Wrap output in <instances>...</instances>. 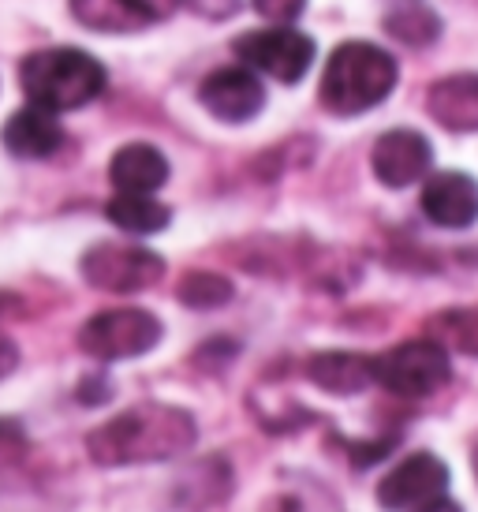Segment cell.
Returning a JSON list of instances; mask_svg holds the SVG:
<instances>
[{"label":"cell","mask_w":478,"mask_h":512,"mask_svg":"<svg viewBox=\"0 0 478 512\" xmlns=\"http://www.w3.org/2000/svg\"><path fill=\"white\" fill-rule=\"evenodd\" d=\"M4 146L15 157L42 161V157H53L64 146V128H60L57 113H49L42 105H27L4 124Z\"/></svg>","instance_id":"13"},{"label":"cell","mask_w":478,"mask_h":512,"mask_svg":"<svg viewBox=\"0 0 478 512\" xmlns=\"http://www.w3.org/2000/svg\"><path fill=\"white\" fill-rule=\"evenodd\" d=\"M396 60L370 42H344L333 49L322 75V105L337 116H359L393 94Z\"/></svg>","instance_id":"3"},{"label":"cell","mask_w":478,"mask_h":512,"mask_svg":"<svg viewBox=\"0 0 478 512\" xmlns=\"http://www.w3.org/2000/svg\"><path fill=\"white\" fill-rule=\"evenodd\" d=\"M430 337L445 352H464L478 359V307H452L430 318Z\"/></svg>","instance_id":"19"},{"label":"cell","mask_w":478,"mask_h":512,"mask_svg":"<svg viewBox=\"0 0 478 512\" xmlns=\"http://www.w3.org/2000/svg\"><path fill=\"white\" fill-rule=\"evenodd\" d=\"M109 180L116 191H131V195H154L157 187L169 180V157L150 143L120 146L109 161Z\"/></svg>","instance_id":"15"},{"label":"cell","mask_w":478,"mask_h":512,"mask_svg":"<svg viewBox=\"0 0 478 512\" xmlns=\"http://www.w3.org/2000/svg\"><path fill=\"white\" fill-rule=\"evenodd\" d=\"M449 464L437 453H411L378 483V505L385 512H411L449 494Z\"/></svg>","instance_id":"8"},{"label":"cell","mask_w":478,"mask_h":512,"mask_svg":"<svg viewBox=\"0 0 478 512\" xmlns=\"http://www.w3.org/2000/svg\"><path fill=\"white\" fill-rule=\"evenodd\" d=\"M198 98H202V105L217 120H225V124H247L266 105V86H262V79L254 72H247V68H221V72L206 75Z\"/></svg>","instance_id":"10"},{"label":"cell","mask_w":478,"mask_h":512,"mask_svg":"<svg viewBox=\"0 0 478 512\" xmlns=\"http://www.w3.org/2000/svg\"><path fill=\"white\" fill-rule=\"evenodd\" d=\"M86 285L101 292H146L165 277V258L135 243H94L79 262Z\"/></svg>","instance_id":"6"},{"label":"cell","mask_w":478,"mask_h":512,"mask_svg":"<svg viewBox=\"0 0 478 512\" xmlns=\"http://www.w3.org/2000/svg\"><path fill=\"white\" fill-rule=\"evenodd\" d=\"M198 441V423L176 404H135L127 412L105 419L86 434V453L98 468H139L165 464L191 453Z\"/></svg>","instance_id":"1"},{"label":"cell","mask_w":478,"mask_h":512,"mask_svg":"<svg viewBox=\"0 0 478 512\" xmlns=\"http://www.w3.org/2000/svg\"><path fill=\"white\" fill-rule=\"evenodd\" d=\"M71 15L90 30L101 34H131L154 23L135 0H71Z\"/></svg>","instance_id":"18"},{"label":"cell","mask_w":478,"mask_h":512,"mask_svg":"<svg viewBox=\"0 0 478 512\" xmlns=\"http://www.w3.org/2000/svg\"><path fill=\"white\" fill-rule=\"evenodd\" d=\"M232 296H236V285L213 270L183 273L180 288H176V299H180L183 307H191V311H217V307L232 303Z\"/></svg>","instance_id":"20"},{"label":"cell","mask_w":478,"mask_h":512,"mask_svg":"<svg viewBox=\"0 0 478 512\" xmlns=\"http://www.w3.org/2000/svg\"><path fill=\"white\" fill-rule=\"evenodd\" d=\"M419 202L437 228H471L478 221V180L467 172H434Z\"/></svg>","instance_id":"11"},{"label":"cell","mask_w":478,"mask_h":512,"mask_svg":"<svg viewBox=\"0 0 478 512\" xmlns=\"http://www.w3.org/2000/svg\"><path fill=\"white\" fill-rule=\"evenodd\" d=\"M161 322L157 314L139 311V307H116V311H101L86 318L79 329V348L90 359L101 363H120V359H139L154 352L161 344Z\"/></svg>","instance_id":"5"},{"label":"cell","mask_w":478,"mask_h":512,"mask_svg":"<svg viewBox=\"0 0 478 512\" xmlns=\"http://www.w3.org/2000/svg\"><path fill=\"white\" fill-rule=\"evenodd\" d=\"M109 393H113V389H109V378H105V374H94V378H86V382L79 385V400L90 404V408L101 404V400H109Z\"/></svg>","instance_id":"24"},{"label":"cell","mask_w":478,"mask_h":512,"mask_svg":"<svg viewBox=\"0 0 478 512\" xmlns=\"http://www.w3.org/2000/svg\"><path fill=\"white\" fill-rule=\"evenodd\" d=\"M396 438H385V441H348V453H352V464L355 468H370V464H378L385 453H393Z\"/></svg>","instance_id":"23"},{"label":"cell","mask_w":478,"mask_h":512,"mask_svg":"<svg viewBox=\"0 0 478 512\" xmlns=\"http://www.w3.org/2000/svg\"><path fill=\"white\" fill-rule=\"evenodd\" d=\"M236 53L254 72L277 83H299L314 64V42L292 27H266L236 38Z\"/></svg>","instance_id":"7"},{"label":"cell","mask_w":478,"mask_h":512,"mask_svg":"<svg viewBox=\"0 0 478 512\" xmlns=\"http://www.w3.org/2000/svg\"><path fill=\"white\" fill-rule=\"evenodd\" d=\"M411 512H464V505H460V501H452L449 494H441V498L426 501V505H419V509H411Z\"/></svg>","instance_id":"27"},{"label":"cell","mask_w":478,"mask_h":512,"mask_svg":"<svg viewBox=\"0 0 478 512\" xmlns=\"http://www.w3.org/2000/svg\"><path fill=\"white\" fill-rule=\"evenodd\" d=\"M449 378H452V359L434 337H426V341H404L374 359V382L400 400L434 397L437 389L449 385Z\"/></svg>","instance_id":"4"},{"label":"cell","mask_w":478,"mask_h":512,"mask_svg":"<svg viewBox=\"0 0 478 512\" xmlns=\"http://www.w3.org/2000/svg\"><path fill=\"white\" fill-rule=\"evenodd\" d=\"M385 30L400 45L422 49V45H434L441 38V15L426 0H393L385 12Z\"/></svg>","instance_id":"17"},{"label":"cell","mask_w":478,"mask_h":512,"mask_svg":"<svg viewBox=\"0 0 478 512\" xmlns=\"http://www.w3.org/2000/svg\"><path fill=\"white\" fill-rule=\"evenodd\" d=\"M4 307H8V311H19V303H15L12 296H4V292H0V311H4Z\"/></svg>","instance_id":"28"},{"label":"cell","mask_w":478,"mask_h":512,"mask_svg":"<svg viewBox=\"0 0 478 512\" xmlns=\"http://www.w3.org/2000/svg\"><path fill=\"white\" fill-rule=\"evenodd\" d=\"M370 169L385 187H411L419 184L426 172L434 169V146L426 143V135L411 128L385 131L374 150H370Z\"/></svg>","instance_id":"9"},{"label":"cell","mask_w":478,"mask_h":512,"mask_svg":"<svg viewBox=\"0 0 478 512\" xmlns=\"http://www.w3.org/2000/svg\"><path fill=\"white\" fill-rule=\"evenodd\" d=\"M105 217L113 221L120 232H131V236H154V232H165L172 221V210L165 202H157L154 195H131V191H116L109 206H105Z\"/></svg>","instance_id":"16"},{"label":"cell","mask_w":478,"mask_h":512,"mask_svg":"<svg viewBox=\"0 0 478 512\" xmlns=\"http://www.w3.org/2000/svg\"><path fill=\"white\" fill-rule=\"evenodd\" d=\"M307 378L329 397H359L374 385V359L359 352H318L307 359Z\"/></svg>","instance_id":"14"},{"label":"cell","mask_w":478,"mask_h":512,"mask_svg":"<svg viewBox=\"0 0 478 512\" xmlns=\"http://www.w3.org/2000/svg\"><path fill=\"white\" fill-rule=\"evenodd\" d=\"M426 113L434 116L445 131H456V135L478 131V75L460 72L437 79L426 90Z\"/></svg>","instance_id":"12"},{"label":"cell","mask_w":478,"mask_h":512,"mask_svg":"<svg viewBox=\"0 0 478 512\" xmlns=\"http://www.w3.org/2000/svg\"><path fill=\"white\" fill-rule=\"evenodd\" d=\"M19 83H23L30 105H42L49 113H68V109H83L98 98L109 75L90 53L75 49V45H60V49L30 53L19 64Z\"/></svg>","instance_id":"2"},{"label":"cell","mask_w":478,"mask_h":512,"mask_svg":"<svg viewBox=\"0 0 478 512\" xmlns=\"http://www.w3.org/2000/svg\"><path fill=\"white\" fill-rule=\"evenodd\" d=\"M471 471H475V479H478V441H475V449H471Z\"/></svg>","instance_id":"29"},{"label":"cell","mask_w":478,"mask_h":512,"mask_svg":"<svg viewBox=\"0 0 478 512\" xmlns=\"http://www.w3.org/2000/svg\"><path fill=\"white\" fill-rule=\"evenodd\" d=\"M251 4L269 27H288V23H296L299 15H303V8H307V0H251Z\"/></svg>","instance_id":"22"},{"label":"cell","mask_w":478,"mask_h":512,"mask_svg":"<svg viewBox=\"0 0 478 512\" xmlns=\"http://www.w3.org/2000/svg\"><path fill=\"white\" fill-rule=\"evenodd\" d=\"M30 449V438L27 430L19 427L15 419H0V468H12L19 464Z\"/></svg>","instance_id":"21"},{"label":"cell","mask_w":478,"mask_h":512,"mask_svg":"<svg viewBox=\"0 0 478 512\" xmlns=\"http://www.w3.org/2000/svg\"><path fill=\"white\" fill-rule=\"evenodd\" d=\"M135 4H139L150 19H165V15H172V8H176L180 0H135Z\"/></svg>","instance_id":"26"},{"label":"cell","mask_w":478,"mask_h":512,"mask_svg":"<svg viewBox=\"0 0 478 512\" xmlns=\"http://www.w3.org/2000/svg\"><path fill=\"white\" fill-rule=\"evenodd\" d=\"M15 367H19V348H15V341L8 333H0V382H4Z\"/></svg>","instance_id":"25"}]
</instances>
